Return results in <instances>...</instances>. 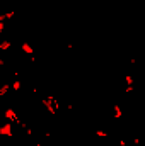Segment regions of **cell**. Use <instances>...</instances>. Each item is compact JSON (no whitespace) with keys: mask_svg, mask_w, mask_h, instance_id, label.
Returning a JSON list of instances; mask_svg holds the SVG:
<instances>
[{"mask_svg":"<svg viewBox=\"0 0 145 146\" xmlns=\"http://www.w3.org/2000/svg\"><path fill=\"white\" fill-rule=\"evenodd\" d=\"M84 2H92V0H84Z\"/></svg>","mask_w":145,"mask_h":146,"instance_id":"5bb4252c","label":"cell"},{"mask_svg":"<svg viewBox=\"0 0 145 146\" xmlns=\"http://www.w3.org/2000/svg\"><path fill=\"white\" fill-rule=\"evenodd\" d=\"M21 88H22V80L17 76V78H15V80L10 83V90H14V92H19Z\"/></svg>","mask_w":145,"mask_h":146,"instance_id":"8992f818","label":"cell"},{"mask_svg":"<svg viewBox=\"0 0 145 146\" xmlns=\"http://www.w3.org/2000/svg\"><path fill=\"white\" fill-rule=\"evenodd\" d=\"M113 115H114V119H119V117L123 115V109H121V106H119L118 102L113 104Z\"/></svg>","mask_w":145,"mask_h":146,"instance_id":"5b68a950","label":"cell"},{"mask_svg":"<svg viewBox=\"0 0 145 146\" xmlns=\"http://www.w3.org/2000/svg\"><path fill=\"white\" fill-rule=\"evenodd\" d=\"M10 46H12V42L9 41V39H0V51H9L10 49Z\"/></svg>","mask_w":145,"mask_h":146,"instance_id":"ba28073f","label":"cell"},{"mask_svg":"<svg viewBox=\"0 0 145 146\" xmlns=\"http://www.w3.org/2000/svg\"><path fill=\"white\" fill-rule=\"evenodd\" d=\"M133 145H135V146L140 145V138H133Z\"/></svg>","mask_w":145,"mask_h":146,"instance_id":"30bf717a","label":"cell"},{"mask_svg":"<svg viewBox=\"0 0 145 146\" xmlns=\"http://www.w3.org/2000/svg\"><path fill=\"white\" fill-rule=\"evenodd\" d=\"M65 48H67V49H73V44H72V42H67V46H65Z\"/></svg>","mask_w":145,"mask_h":146,"instance_id":"7c38bea8","label":"cell"},{"mask_svg":"<svg viewBox=\"0 0 145 146\" xmlns=\"http://www.w3.org/2000/svg\"><path fill=\"white\" fill-rule=\"evenodd\" d=\"M3 117L7 119V122H12V124H21L22 121L19 119V115H17V112L12 109V107H9V109H5V114H3Z\"/></svg>","mask_w":145,"mask_h":146,"instance_id":"6da1fadb","label":"cell"},{"mask_svg":"<svg viewBox=\"0 0 145 146\" xmlns=\"http://www.w3.org/2000/svg\"><path fill=\"white\" fill-rule=\"evenodd\" d=\"M0 136H9L12 138L14 136V131H12V122H5L0 126Z\"/></svg>","mask_w":145,"mask_h":146,"instance_id":"3957f363","label":"cell"},{"mask_svg":"<svg viewBox=\"0 0 145 146\" xmlns=\"http://www.w3.org/2000/svg\"><path fill=\"white\" fill-rule=\"evenodd\" d=\"M118 146H126V141H125V139H119V141H118Z\"/></svg>","mask_w":145,"mask_h":146,"instance_id":"8fae6325","label":"cell"},{"mask_svg":"<svg viewBox=\"0 0 145 146\" xmlns=\"http://www.w3.org/2000/svg\"><path fill=\"white\" fill-rule=\"evenodd\" d=\"M0 66H5V60H3L2 56H0Z\"/></svg>","mask_w":145,"mask_h":146,"instance_id":"4fadbf2b","label":"cell"},{"mask_svg":"<svg viewBox=\"0 0 145 146\" xmlns=\"http://www.w3.org/2000/svg\"><path fill=\"white\" fill-rule=\"evenodd\" d=\"M133 83H135L133 76H132L130 73H126V75H125V94H126V95L133 92Z\"/></svg>","mask_w":145,"mask_h":146,"instance_id":"7a4b0ae2","label":"cell"},{"mask_svg":"<svg viewBox=\"0 0 145 146\" xmlns=\"http://www.w3.org/2000/svg\"><path fill=\"white\" fill-rule=\"evenodd\" d=\"M9 92H10V83H9V82H7V83H2V85H0V99H3Z\"/></svg>","mask_w":145,"mask_h":146,"instance_id":"52a82bcc","label":"cell"},{"mask_svg":"<svg viewBox=\"0 0 145 146\" xmlns=\"http://www.w3.org/2000/svg\"><path fill=\"white\" fill-rule=\"evenodd\" d=\"M94 134H96L97 138H108V136H109L108 133H106V131H103V129H96V131H94Z\"/></svg>","mask_w":145,"mask_h":146,"instance_id":"9c48e42d","label":"cell"},{"mask_svg":"<svg viewBox=\"0 0 145 146\" xmlns=\"http://www.w3.org/2000/svg\"><path fill=\"white\" fill-rule=\"evenodd\" d=\"M21 49H22L26 54H29V56H33V54H34V48H33L29 42H26V41H24V42H21Z\"/></svg>","mask_w":145,"mask_h":146,"instance_id":"277c9868","label":"cell"}]
</instances>
